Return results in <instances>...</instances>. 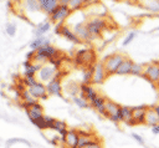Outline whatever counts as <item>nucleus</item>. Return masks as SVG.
Segmentation results:
<instances>
[{"instance_id": "1", "label": "nucleus", "mask_w": 159, "mask_h": 148, "mask_svg": "<svg viewBox=\"0 0 159 148\" xmlns=\"http://www.w3.org/2000/svg\"><path fill=\"white\" fill-rule=\"evenodd\" d=\"M125 58V55L120 53V52H117V53H113V55H109L104 58L103 61V65H104V70L107 72V76H111L113 73L117 72L118 67L120 66V63L123 62V60Z\"/></svg>"}, {"instance_id": "42", "label": "nucleus", "mask_w": 159, "mask_h": 148, "mask_svg": "<svg viewBox=\"0 0 159 148\" xmlns=\"http://www.w3.org/2000/svg\"><path fill=\"white\" fill-rule=\"evenodd\" d=\"M117 1H123V0H117Z\"/></svg>"}, {"instance_id": "43", "label": "nucleus", "mask_w": 159, "mask_h": 148, "mask_svg": "<svg viewBox=\"0 0 159 148\" xmlns=\"http://www.w3.org/2000/svg\"><path fill=\"white\" fill-rule=\"evenodd\" d=\"M157 85H158V86H159V82H158V83H157Z\"/></svg>"}, {"instance_id": "10", "label": "nucleus", "mask_w": 159, "mask_h": 148, "mask_svg": "<svg viewBox=\"0 0 159 148\" xmlns=\"http://www.w3.org/2000/svg\"><path fill=\"white\" fill-rule=\"evenodd\" d=\"M78 138H80V134H78V131L76 129H68L65 138H62V143L65 144L66 148H77V144H78Z\"/></svg>"}, {"instance_id": "18", "label": "nucleus", "mask_w": 159, "mask_h": 148, "mask_svg": "<svg viewBox=\"0 0 159 148\" xmlns=\"http://www.w3.org/2000/svg\"><path fill=\"white\" fill-rule=\"evenodd\" d=\"M139 2L145 10L159 14V0H139Z\"/></svg>"}, {"instance_id": "35", "label": "nucleus", "mask_w": 159, "mask_h": 148, "mask_svg": "<svg viewBox=\"0 0 159 148\" xmlns=\"http://www.w3.org/2000/svg\"><path fill=\"white\" fill-rule=\"evenodd\" d=\"M86 148H103V146H102V143H101V139L98 138V139H96L92 144H89V146L86 147Z\"/></svg>"}, {"instance_id": "29", "label": "nucleus", "mask_w": 159, "mask_h": 148, "mask_svg": "<svg viewBox=\"0 0 159 148\" xmlns=\"http://www.w3.org/2000/svg\"><path fill=\"white\" fill-rule=\"evenodd\" d=\"M83 5H84V0H70L68 2V7L71 10H78L83 7Z\"/></svg>"}, {"instance_id": "2", "label": "nucleus", "mask_w": 159, "mask_h": 148, "mask_svg": "<svg viewBox=\"0 0 159 148\" xmlns=\"http://www.w3.org/2000/svg\"><path fill=\"white\" fill-rule=\"evenodd\" d=\"M76 63L82 67H91L94 66L96 62V53L93 50H78L76 53Z\"/></svg>"}, {"instance_id": "23", "label": "nucleus", "mask_w": 159, "mask_h": 148, "mask_svg": "<svg viewBox=\"0 0 159 148\" xmlns=\"http://www.w3.org/2000/svg\"><path fill=\"white\" fill-rule=\"evenodd\" d=\"M93 72H94V66L86 67L83 70V73H82V83L91 85L93 81Z\"/></svg>"}, {"instance_id": "16", "label": "nucleus", "mask_w": 159, "mask_h": 148, "mask_svg": "<svg viewBox=\"0 0 159 148\" xmlns=\"http://www.w3.org/2000/svg\"><path fill=\"white\" fill-rule=\"evenodd\" d=\"M144 124L149 126V127H154L157 124H159V117L154 109V107H148L147 113H145V122Z\"/></svg>"}, {"instance_id": "11", "label": "nucleus", "mask_w": 159, "mask_h": 148, "mask_svg": "<svg viewBox=\"0 0 159 148\" xmlns=\"http://www.w3.org/2000/svg\"><path fill=\"white\" fill-rule=\"evenodd\" d=\"M47 88V93L48 95H53V96H62V87H61V80H60V72L57 75V77H55L53 80H51L50 82H47L46 85Z\"/></svg>"}, {"instance_id": "32", "label": "nucleus", "mask_w": 159, "mask_h": 148, "mask_svg": "<svg viewBox=\"0 0 159 148\" xmlns=\"http://www.w3.org/2000/svg\"><path fill=\"white\" fill-rule=\"evenodd\" d=\"M32 123H34L39 129H47V128H46V123H45V116L41 117V118H39V119H36V121H34Z\"/></svg>"}, {"instance_id": "33", "label": "nucleus", "mask_w": 159, "mask_h": 148, "mask_svg": "<svg viewBox=\"0 0 159 148\" xmlns=\"http://www.w3.org/2000/svg\"><path fill=\"white\" fill-rule=\"evenodd\" d=\"M55 122H56V118L50 117V116H45V123H46V128L47 129H52Z\"/></svg>"}, {"instance_id": "5", "label": "nucleus", "mask_w": 159, "mask_h": 148, "mask_svg": "<svg viewBox=\"0 0 159 148\" xmlns=\"http://www.w3.org/2000/svg\"><path fill=\"white\" fill-rule=\"evenodd\" d=\"M143 77L152 83H158L159 82V62L147 63Z\"/></svg>"}, {"instance_id": "17", "label": "nucleus", "mask_w": 159, "mask_h": 148, "mask_svg": "<svg viewBox=\"0 0 159 148\" xmlns=\"http://www.w3.org/2000/svg\"><path fill=\"white\" fill-rule=\"evenodd\" d=\"M133 65H134V62H133L129 57L125 56V58L123 60V62L120 63V66L118 67V70H117L116 73H117V75H130Z\"/></svg>"}, {"instance_id": "3", "label": "nucleus", "mask_w": 159, "mask_h": 148, "mask_svg": "<svg viewBox=\"0 0 159 148\" xmlns=\"http://www.w3.org/2000/svg\"><path fill=\"white\" fill-rule=\"evenodd\" d=\"M86 26L92 37H98L106 29V21L101 17H91L86 21Z\"/></svg>"}, {"instance_id": "36", "label": "nucleus", "mask_w": 159, "mask_h": 148, "mask_svg": "<svg viewBox=\"0 0 159 148\" xmlns=\"http://www.w3.org/2000/svg\"><path fill=\"white\" fill-rule=\"evenodd\" d=\"M132 137H133V138H134L139 144H142V146L144 144V138H143L142 136H139V134H137V133H133V134H132Z\"/></svg>"}, {"instance_id": "37", "label": "nucleus", "mask_w": 159, "mask_h": 148, "mask_svg": "<svg viewBox=\"0 0 159 148\" xmlns=\"http://www.w3.org/2000/svg\"><path fill=\"white\" fill-rule=\"evenodd\" d=\"M98 0H84V5L83 6H89V5H92V4H94V2H97Z\"/></svg>"}, {"instance_id": "28", "label": "nucleus", "mask_w": 159, "mask_h": 148, "mask_svg": "<svg viewBox=\"0 0 159 148\" xmlns=\"http://www.w3.org/2000/svg\"><path fill=\"white\" fill-rule=\"evenodd\" d=\"M67 88H68V93L72 97H76V96H78V93H81V85H76V83L71 82L67 86Z\"/></svg>"}, {"instance_id": "27", "label": "nucleus", "mask_w": 159, "mask_h": 148, "mask_svg": "<svg viewBox=\"0 0 159 148\" xmlns=\"http://www.w3.org/2000/svg\"><path fill=\"white\" fill-rule=\"evenodd\" d=\"M144 68H145V65H140V63H135V62H134V65H133V67H132L130 75H134V76H143Z\"/></svg>"}, {"instance_id": "22", "label": "nucleus", "mask_w": 159, "mask_h": 148, "mask_svg": "<svg viewBox=\"0 0 159 148\" xmlns=\"http://www.w3.org/2000/svg\"><path fill=\"white\" fill-rule=\"evenodd\" d=\"M46 45H50V40H48L47 37L41 36V37H36L34 41L30 42V49H31L32 51H37L40 47L46 46Z\"/></svg>"}, {"instance_id": "38", "label": "nucleus", "mask_w": 159, "mask_h": 148, "mask_svg": "<svg viewBox=\"0 0 159 148\" xmlns=\"http://www.w3.org/2000/svg\"><path fill=\"white\" fill-rule=\"evenodd\" d=\"M152 132H153L154 134H159V124H157V126L152 127Z\"/></svg>"}, {"instance_id": "34", "label": "nucleus", "mask_w": 159, "mask_h": 148, "mask_svg": "<svg viewBox=\"0 0 159 148\" xmlns=\"http://www.w3.org/2000/svg\"><path fill=\"white\" fill-rule=\"evenodd\" d=\"M135 37V32H130V34H128V36L124 39V41H123V46H127V45H129L132 41H133V39Z\"/></svg>"}, {"instance_id": "7", "label": "nucleus", "mask_w": 159, "mask_h": 148, "mask_svg": "<svg viewBox=\"0 0 159 148\" xmlns=\"http://www.w3.org/2000/svg\"><path fill=\"white\" fill-rule=\"evenodd\" d=\"M55 31H56V34H61V35H62L67 41H70V42H73V44H80V42H81V40H80L78 36L75 34V31L71 30L68 26H65V25H62V24H57Z\"/></svg>"}, {"instance_id": "25", "label": "nucleus", "mask_w": 159, "mask_h": 148, "mask_svg": "<svg viewBox=\"0 0 159 148\" xmlns=\"http://www.w3.org/2000/svg\"><path fill=\"white\" fill-rule=\"evenodd\" d=\"M50 29H51V24H50L48 21L41 22V24L37 25V27H36V30H35V35H36L37 37H41V36H42L45 32H47Z\"/></svg>"}, {"instance_id": "19", "label": "nucleus", "mask_w": 159, "mask_h": 148, "mask_svg": "<svg viewBox=\"0 0 159 148\" xmlns=\"http://www.w3.org/2000/svg\"><path fill=\"white\" fill-rule=\"evenodd\" d=\"M41 66H42V65H35L32 61L26 60V61L24 62V67H25L24 73H25V76H36V73H37V71L41 68Z\"/></svg>"}, {"instance_id": "26", "label": "nucleus", "mask_w": 159, "mask_h": 148, "mask_svg": "<svg viewBox=\"0 0 159 148\" xmlns=\"http://www.w3.org/2000/svg\"><path fill=\"white\" fill-rule=\"evenodd\" d=\"M73 102H75L80 108H87V107H89V106H91V104H89V102H88L83 96H81V95H78V96L73 97Z\"/></svg>"}, {"instance_id": "21", "label": "nucleus", "mask_w": 159, "mask_h": 148, "mask_svg": "<svg viewBox=\"0 0 159 148\" xmlns=\"http://www.w3.org/2000/svg\"><path fill=\"white\" fill-rule=\"evenodd\" d=\"M22 5L27 12H39L41 11V6L39 0H22Z\"/></svg>"}, {"instance_id": "9", "label": "nucleus", "mask_w": 159, "mask_h": 148, "mask_svg": "<svg viewBox=\"0 0 159 148\" xmlns=\"http://www.w3.org/2000/svg\"><path fill=\"white\" fill-rule=\"evenodd\" d=\"M29 92L31 93V96L36 99H46L48 93H47V88H46V85H43L42 82H37L36 85L31 86L27 88Z\"/></svg>"}, {"instance_id": "31", "label": "nucleus", "mask_w": 159, "mask_h": 148, "mask_svg": "<svg viewBox=\"0 0 159 148\" xmlns=\"http://www.w3.org/2000/svg\"><path fill=\"white\" fill-rule=\"evenodd\" d=\"M6 34L9 36H15L16 34V25L14 22H9L7 26H6Z\"/></svg>"}, {"instance_id": "13", "label": "nucleus", "mask_w": 159, "mask_h": 148, "mask_svg": "<svg viewBox=\"0 0 159 148\" xmlns=\"http://www.w3.org/2000/svg\"><path fill=\"white\" fill-rule=\"evenodd\" d=\"M73 31L78 36V39L82 40V41H91L93 39L91 36L87 26H86V22H78V24H76L75 27H73Z\"/></svg>"}, {"instance_id": "6", "label": "nucleus", "mask_w": 159, "mask_h": 148, "mask_svg": "<svg viewBox=\"0 0 159 148\" xmlns=\"http://www.w3.org/2000/svg\"><path fill=\"white\" fill-rule=\"evenodd\" d=\"M71 11H72V10H71L67 5H61V4H60V6L52 12L51 20H52L53 22H56V24H62V25H63V21L70 16Z\"/></svg>"}, {"instance_id": "15", "label": "nucleus", "mask_w": 159, "mask_h": 148, "mask_svg": "<svg viewBox=\"0 0 159 148\" xmlns=\"http://www.w3.org/2000/svg\"><path fill=\"white\" fill-rule=\"evenodd\" d=\"M42 111H43L42 106L37 102V103H35L34 106H31L29 109H26V113H27L29 118L31 119V122H34V121H36V119H39V118H41V117H43Z\"/></svg>"}, {"instance_id": "41", "label": "nucleus", "mask_w": 159, "mask_h": 148, "mask_svg": "<svg viewBox=\"0 0 159 148\" xmlns=\"http://www.w3.org/2000/svg\"><path fill=\"white\" fill-rule=\"evenodd\" d=\"M11 1H14V2H19L20 0H11Z\"/></svg>"}, {"instance_id": "12", "label": "nucleus", "mask_w": 159, "mask_h": 148, "mask_svg": "<svg viewBox=\"0 0 159 148\" xmlns=\"http://www.w3.org/2000/svg\"><path fill=\"white\" fill-rule=\"evenodd\" d=\"M107 77L108 76H107V72L104 70L103 62H97L94 65V72H93V81H92V83H96V85L103 83Z\"/></svg>"}, {"instance_id": "20", "label": "nucleus", "mask_w": 159, "mask_h": 148, "mask_svg": "<svg viewBox=\"0 0 159 148\" xmlns=\"http://www.w3.org/2000/svg\"><path fill=\"white\" fill-rule=\"evenodd\" d=\"M119 113H120V121L129 126V122L133 118V109H132V107H129V106H120Z\"/></svg>"}, {"instance_id": "14", "label": "nucleus", "mask_w": 159, "mask_h": 148, "mask_svg": "<svg viewBox=\"0 0 159 148\" xmlns=\"http://www.w3.org/2000/svg\"><path fill=\"white\" fill-rule=\"evenodd\" d=\"M41 10L47 15H52V12L60 6V0H39Z\"/></svg>"}, {"instance_id": "39", "label": "nucleus", "mask_w": 159, "mask_h": 148, "mask_svg": "<svg viewBox=\"0 0 159 148\" xmlns=\"http://www.w3.org/2000/svg\"><path fill=\"white\" fill-rule=\"evenodd\" d=\"M68 2H70V0H60V4L61 5H67L68 6Z\"/></svg>"}, {"instance_id": "4", "label": "nucleus", "mask_w": 159, "mask_h": 148, "mask_svg": "<svg viewBox=\"0 0 159 148\" xmlns=\"http://www.w3.org/2000/svg\"><path fill=\"white\" fill-rule=\"evenodd\" d=\"M57 75H58V68L55 67L51 63L42 65L41 68L36 73L37 80L41 81V82H50L51 80H53L55 77H57Z\"/></svg>"}, {"instance_id": "30", "label": "nucleus", "mask_w": 159, "mask_h": 148, "mask_svg": "<svg viewBox=\"0 0 159 148\" xmlns=\"http://www.w3.org/2000/svg\"><path fill=\"white\" fill-rule=\"evenodd\" d=\"M39 81H37V78H36V76H25V78H24V81H22V83L29 88V87H31V86H34V85H36Z\"/></svg>"}, {"instance_id": "8", "label": "nucleus", "mask_w": 159, "mask_h": 148, "mask_svg": "<svg viewBox=\"0 0 159 148\" xmlns=\"http://www.w3.org/2000/svg\"><path fill=\"white\" fill-rule=\"evenodd\" d=\"M132 109H133V118L129 122V126L144 124L148 106H137V107H132Z\"/></svg>"}, {"instance_id": "40", "label": "nucleus", "mask_w": 159, "mask_h": 148, "mask_svg": "<svg viewBox=\"0 0 159 148\" xmlns=\"http://www.w3.org/2000/svg\"><path fill=\"white\" fill-rule=\"evenodd\" d=\"M154 109H155V112H157V114H158V117H159V104L154 106Z\"/></svg>"}, {"instance_id": "24", "label": "nucleus", "mask_w": 159, "mask_h": 148, "mask_svg": "<svg viewBox=\"0 0 159 148\" xmlns=\"http://www.w3.org/2000/svg\"><path fill=\"white\" fill-rule=\"evenodd\" d=\"M53 131H56L62 138H65V136H66V133H67V126H66V123L63 122V121H60V119H56V122H55V124H53V128H52ZM62 138H61V141H62Z\"/></svg>"}]
</instances>
